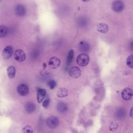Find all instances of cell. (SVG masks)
I'll list each match as a JSON object with an SVG mask.
<instances>
[{
    "instance_id": "cell-1",
    "label": "cell",
    "mask_w": 133,
    "mask_h": 133,
    "mask_svg": "<svg viewBox=\"0 0 133 133\" xmlns=\"http://www.w3.org/2000/svg\"><path fill=\"white\" fill-rule=\"evenodd\" d=\"M90 61V58L86 54H81L77 57V64L80 66H86Z\"/></svg>"
},
{
    "instance_id": "cell-2",
    "label": "cell",
    "mask_w": 133,
    "mask_h": 133,
    "mask_svg": "<svg viewBox=\"0 0 133 133\" xmlns=\"http://www.w3.org/2000/svg\"><path fill=\"white\" fill-rule=\"evenodd\" d=\"M112 8L115 12H121L124 9V3L120 0H116L112 4Z\"/></svg>"
},
{
    "instance_id": "cell-3",
    "label": "cell",
    "mask_w": 133,
    "mask_h": 133,
    "mask_svg": "<svg viewBox=\"0 0 133 133\" xmlns=\"http://www.w3.org/2000/svg\"><path fill=\"white\" fill-rule=\"evenodd\" d=\"M14 57L16 61L19 62H23L26 60V54L22 50H17L14 53Z\"/></svg>"
},
{
    "instance_id": "cell-4",
    "label": "cell",
    "mask_w": 133,
    "mask_h": 133,
    "mask_svg": "<svg viewBox=\"0 0 133 133\" xmlns=\"http://www.w3.org/2000/svg\"><path fill=\"white\" fill-rule=\"evenodd\" d=\"M47 125L51 129H55L57 127L59 124V121L58 118L55 116H51L47 120Z\"/></svg>"
},
{
    "instance_id": "cell-5",
    "label": "cell",
    "mask_w": 133,
    "mask_h": 133,
    "mask_svg": "<svg viewBox=\"0 0 133 133\" xmlns=\"http://www.w3.org/2000/svg\"><path fill=\"white\" fill-rule=\"evenodd\" d=\"M61 63V61L59 58L56 57H53L49 60L48 65L51 69H55L60 66Z\"/></svg>"
},
{
    "instance_id": "cell-6",
    "label": "cell",
    "mask_w": 133,
    "mask_h": 133,
    "mask_svg": "<svg viewBox=\"0 0 133 133\" xmlns=\"http://www.w3.org/2000/svg\"><path fill=\"white\" fill-rule=\"evenodd\" d=\"M13 52V49L11 46H7L2 51V56L5 60H8L12 55Z\"/></svg>"
},
{
    "instance_id": "cell-7",
    "label": "cell",
    "mask_w": 133,
    "mask_h": 133,
    "mask_svg": "<svg viewBox=\"0 0 133 133\" xmlns=\"http://www.w3.org/2000/svg\"><path fill=\"white\" fill-rule=\"evenodd\" d=\"M69 75L74 79L79 78L81 74V70L79 67L77 66H73L69 71Z\"/></svg>"
},
{
    "instance_id": "cell-8",
    "label": "cell",
    "mask_w": 133,
    "mask_h": 133,
    "mask_svg": "<svg viewBox=\"0 0 133 133\" xmlns=\"http://www.w3.org/2000/svg\"><path fill=\"white\" fill-rule=\"evenodd\" d=\"M17 91L18 94L21 96H26L29 94V88L26 84H21L18 86Z\"/></svg>"
},
{
    "instance_id": "cell-9",
    "label": "cell",
    "mask_w": 133,
    "mask_h": 133,
    "mask_svg": "<svg viewBox=\"0 0 133 133\" xmlns=\"http://www.w3.org/2000/svg\"><path fill=\"white\" fill-rule=\"evenodd\" d=\"M133 95V91L131 88H126L122 92V97L125 101H128L132 98Z\"/></svg>"
},
{
    "instance_id": "cell-10",
    "label": "cell",
    "mask_w": 133,
    "mask_h": 133,
    "mask_svg": "<svg viewBox=\"0 0 133 133\" xmlns=\"http://www.w3.org/2000/svg\"><path fill=\"white\" fill-rule=\"evenodd\" d=\"M15 14L19 16H24L26 14V9L23 5L18 4L15 8Z\"/></svg>"
},
{
    "instance_id": "cell-11",
    "label": "cell",
    "mask_w": 133,
    "mask_h": 133,
    "mask_svg": "<svg viewBox=\"0 0 133 133\" xmlns=\"http://www.w3.org/2000/svg\"><path fill=\"white\" fill-rule=\"evenodd\" d=\"M46 94V90L44 89H38L37 92V101L39 103H41L45 98Z\"/></svg>"
},
{
    "instance_id": "cell-12",
    "label": "cell",
    "mask_w": 133,
    "mask_h": 133,
    "mask_svg": "<svg viewBox=\"0 0 133 133\" xmlns=\"http://www.w3.org/2000/svg\"><path fill=\"white\" fill-rule=\"evenodd\" d=\"M97 30L102 33H106L109 31V26L105 23H99L97 25Z\"/></svg>"
},
{
    "instance_id": "cell-13",
    "label": "cell",
    "mask_w": 133,
    "mask_h": 133,
    "mask_svg": "<svg viewBox=\"0 0 133 133\" xmlns=\"http://www.w3.org/2000/svg\"><path fill=\"white\" fill-rule=\"evenodd\" d=\"M90 45L85 41H81L79 44V49L81 52H87L90 50Z\"/></svg>"
},
{
    "instance_id": "cell-14",
    "label": "cell",
    "mask_w": 133,
    "mask_h": 133,
    "mask_svg": "<svg viewBox=\"0 0 133 133\" xmlns=\"http://www.w3.org/2000/svg\"><path fill=\"white\" fill-rule=\"evenodd\" d=\"M57 96L59 98H63L68 96V91L66 88H61L59 89L57 93Z\"/></svg>"
},
{
    "instance_id": "cell-15",
    "label": "cell",
    "mask_w": 133,
    "mask_h": 133,
    "mask_svg": "<svg viewBox=\"0 0 133 133\" xmlns=\"http://www.w3.org/2000/svg\"><path fill=\"white\" fill-rule=\"evenodd\" d=\"M36 108L35 105L32 102H28L25 106L26 111L28 113H32L34 112Z\"/></svg>"
},
{
    "instance_id": "cell-16",
    "label": "cell",
    "mask_w": 133,
    "mask_h": 133,
    "mask_svg": "<svg viewBox=\"0 0 133 133\" xmlns=\"http://www.w3.org/2000/svg\"><path fill=\"white\" fill-rule=\"evenodd\" d=\"M7 74L9 78L12 79L15 75V69L13 66H10L7 69Z\"/></svg>"
},
{
    "instance_id": "cell-17",
    "label": "cell",
    "mask_w": 133,
    "mask_h": 133,
    "mask_svg": "<svg viewBox=\"0 0 133 133\" xmlns=\"http://www.w3.org/2000/svg\"><path fill=\"white\" fill-rule=\"evenodd\" d=\"M57 110L59 112L62 113L67 111L68 109V107L67 105L65 103L63 102H60L57 105Z\"/></svg>"
},
{
    "instance_id": "cell-18",
    "label": "cell",
    "mask_w": 133,
    "mask_h": 133,
    "mask_svg": "<svg viewBox=\"0 0 133 133\" xmlns=\"http://www.w3.org/2000/svg\"><path fill=\"white\" fill-rule=\"evenodd\" d=\"M7 28L4 25L1 26L0 27V37H3L5 36L7 34Z\"/></svg>"
},
{
    "instance_id": "cell-19",
    "label": "cell",
    "mask_w": 133,
    "mask_h": 133,
    "mask_svg": "<svg viewBox=\"0 0 133 133\" xmlns=\"http://www.w3.org/2000/svg\"><path fill=\"white\" fill-rule=\"evenodd\" d=\"M126 64L129 67L133 69V55H130L127 58Z\"/></svg>"
},
{
    "instance_id": "cell-20",
    "label": "cell",
    "mask_w": 133,
    "mask_h": 133,
    "mask_svg": "<svg viewBox=\"0 0 133 133\" xmlns=\"http://www.w3.org/2000/svg\"><path fill=\"white\" fill-rule=\"evenodd\" d=\"M22 132V133H33V128L30 126H26L23 129Z\"/></svg>"
},
{
    "instance_id": "cell-21",
    "label": "cell",
    "mask_w": 133,
    "mask_h": 133,
    "mask_svg": "<svg viewBox=\"0 0 133 133\" xmlns=\"http://www.w3.org/2000/svg\"><path fill=\"white\" fill-rule=\"evenodd\" d=\"M73 55H74V51L73 50H71L68 55V59H67V64H69L72 62L73 58Z\"/></svg>"
},
{
    "instance_id": "cell-22",
    "label": "cell",
    "mask_w": 133,
    "mask_h": 133,
    "mask_svg": "<svg viewBox=\"0 0 133 133\" xmlns=\"http://www.w3.org/2000/svg\"><path fill=\"white\" fill-rule=\"evenodd\" d=\"M49 86L51 90H53L56 86V83L54 81H52L49 83Z\"/></svg>"
},
{
    "instance_id": "cell-23",
    "label": "cell",
    "mask_w": 133,
    "mask_h": 133,
    "mask_svg": "<svg viewBox=\"0 0 133 133\" xmlns=\"http://www.w3.org/2000/svg\"><path fill=\"white\" fill-rule=\"evenodd\" d=\"M49 103H50V100L49 99H47L45 100L43 103V107L45 108H47L48 106Z\"/></svg>"
},
{
    "instance_id": "cell-24",
    "label": "cell",
    "mask_w": 133,
    "mask_h": 133,
    "mask_svg": "<svg viewBox=\"0 0 133 133\" xmlns=\"http://www.w3.org/2000/svg\"><path fill=\"white\" fill-rule=\"evenodd\" d=\"M130 117L133 119V107L131 109L130 111Z\"/></svg>"
},
{
    "instance_id": "cell-25",
    "label": "cell",
    "mask_w": 133,
    "mask_h": 133,
    "mask_svg": "<svg viewBox=\"0 0 133 133\" xmlns=\"http://www.w3.org/2000/svg\"><path fill=\"white\" fill-rule=\"evenodd\" d=\"M82 1L84 2H87L89 1L90 0H81Z\"/></svg>"
},
{
    "instance_id": "cell-26",
    "label": "cell",
    "mask_w": 133,
    "mask_h": 133,
    "mask_svg": "<svg viewBox=\"0 0 133 133\" xmlns=\"http://www.w3.org/2000/svg\"><path fill=\"white\" fill-rule=\"evenodd\" d=\"M131 48H132L133 50V43H131Z\"/></svg>"
},
{
    "instance_id": "cell-27",
    "label": "cell",
    "mask_w": 133,
    "mask_h": 133,
    "mask_svg": "<svg viewBox=\"0 0 133 133\" xmlns=\"http://www.w3.org/2000/svg\"><path fill=\"white\" fill-rule=\"evenodd\" d=\"M43 66H44L45 67H46V64H45V63H44L43 64Z\"/></svg>"
}]
</instances>
